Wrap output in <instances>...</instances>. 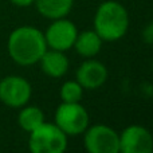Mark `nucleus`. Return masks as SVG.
Here are the masks:
<instances>
[{
  "label": "nucleus",
  "instance_id": "obj_3",
  "mask_svg": "<svg viewBox=\"0 0 153 153\" xmlns=\"http://www.w3.org/2000/svg\"><path fill=\"white\" fill-rule=\"evenodd\" d=\"M28 149L32 153H63L67 149V136L55 124L45 121L30 132Z\"/></svg>",
  "mask_w": 153,
  "mask_h": 153
},
{
  "label": "nucleus",
  "instance_id": "obj_11",
  "mask_svg": "<svg viewBox=\"0 0 153 153\" xmlns=\"http://www.w3.org/2000/svg\"><path fill=\"white\" fill-rule=\"evenodd\" d=\"M34 4L43 18L55 20L69 15L74 5V0H35Z\"/></svg>",
  "mask_w": 153,
  "mask_h": 153
},
{
  "label": "nucleus",
  "instance_id": "obj_13",
  "mask_svg": "<svg viewBox=\"0 0 153 153\" xmlns=\"http://www.w3.org/2000/svg\"><path fill=\"white\" fill-rule=\"evenodd\" d=\"M45 122V114L38 106L24 105L18 114V124L24 132L30 133Z\"/></svg>",
  "mask_w": 153,
  "mask_h": 153
},
{
  "label": "nucleus",
  "instance_id": "obj_4",
  "mask_svg": "<svg viewBox=\"0 0 153 153\" xmlns=\"http://www.w3.org/2000/svg\"><path fill=\"white\" fill-rule=\"evenodd\" d=\"M90 117L81 102H62L56 108L54 124L69 136H79L89 126Z\"/></svg>",
  "mask_w": 153,
  "mask_h": 153
},
{
  "label": "nucleus",
  "instance_id": "obj_5",
  "mask_svg": "<svg viewBox=\"0 0 153 153\" xmlns=\"http://www.w3.org/2000/svg\"><path fill=\"white\" fill-rule=\"evenodd\" d=\"M83 145L89 153H120V134L108 125L87 126L83 132Z\"/></svg>",
  "mask_w": 153,
  "mask_h": 153
},
{
  "label": "nucleus",
  "instance_id": "obj_10",
  "mask_svg": "<svg viewBox=\"0 0 153 153\" xmlns=\"http://www.w3.org/2000/svg\"><path fill=\"white\" fill-rule=\"evenodd\" d=\"M40 69L46 75L51 78H61L67 73L69 70V58L66 56L65 51L53 50L47 48L46 53L42 55L39 61Z\"/></svg>",
  "mask_w": 153,
  "mask_h": 153
},
{
  "label": "nucleus",
  "instance_id": "obj_14",
  "mask_svg": "<svg viewBox=\"0 0 153 153\" xmlns=\"http://www.w3.org/2000/svg\"><path fill=\"white\" fill-rule=\"evenodd\" d=\"M83 87L76 81H66L61 87V95L62 102H81L83 97Z\"/></svg>",
  "mask_w": 153,
  "mask_h": 153
},
{
  "label": "nucleus",
  "instance_id": "obj_8",
  "mask_svg": "<svg viewBox=\"0 0 153 153\" xmlns=\"http://www.w3.org/2000/svg\"><path fill=\"white\" fill-rule=\"evenodd\" d=\"M120 134V152L151 153L153 151L152 133L141 125H130Z\"/></svg>",
  "mask_w": 153,
  "mask_h": 153
},
{
  "label": "nucleus",
  "instance_id": "obj_7",
  "mask_svg": "<svg viewBox=\"0 0 153 153\" xmlns=\"http://www.w3.org/2000/svg\"><path fill=\"white\" fill-rule=\"evenodd\" d=\"M45 34V39L48 48L59 51H67L74 46V42L78 35L76 26L71 20L66 18L55 19L47 27Z\"/></svg>",
  "mask_w": 153,
  "mask_h": 153
},
{
  "label": "nucleus",
  "instance_id": "obj_15",
  "mask_svg": "<svg viewBox=\"0 0 153 153\" xmlns=\"http://www.w3.org/2000/svg\"><path fill=\"white\" fill-rule=\"evenodd\" d=\"M143 40L148 45H153V20L149 22L143 30Z\"/></svg>",
  "mask_w": 153,
  "mask_h": 153
},
{
  "label": "nucleus",
  "instance_id": "obj_16",
  "mask_svg": "<svg viewBox=\"0 0 153 153\" xmlns=\"http://www.w3.org/2000/svg\"><path fill=\"white\" fill-rule=\"evenodd\" d=\"M10 1L12 3L13 5H16V7L24 8V7H30V5H32L35 0H10Z\"/></svg>",
  "mask_w": 153,
  "mask_h": 153
},
{
  "label": "nucleus",
  "instance_id": "obj_2",
  "mask_svg": "<svg viewBox=\"0 0 153 153\" xmlns=\"http://www.w3.org/2000/svg\"><path fill=\"white\" fill-rule=\"evenodd\" d=\"M129 28V13L121 3L106 0L98 5L94 15V31L105 42H116Z\"/></svg>",
  "mask_w": 153,
  "mask_h": 153
},
{
  "label": "nucleus",
  "instance_id": "obj_12",
  "mask_svg": "<svg viewBox=\"0 0 153 153\" xmlns=\"http://www.w3.org/2000/svg\"><path fill=\"white\" fill-rule=\"evenodd\" d=\"M103 40L100 38V35L94 30H86V31L78 32L76 39L73 47L75 51L83 58H93L95 56L102 48Z\"/></svg>",
  "mask_w": 153,
  "mask_h": 153
},
{
  "label": "nucleus",
  "instance_id": "obj_9",
  "mask_svg": "<svg viewBox=\"0 0 153 153\" xmlns=\"http://www.w3.org/2000/svg\"><path fill=\"white\" fill-rule=\"evenodd\" d=\"M75 79L83 89H100L108 79V69L102 62L95 61L93 58H87L76 69Z\"/></svg>",
  "mask_w": 153,
  "mask_h": 153
},
{
  "label": "nucleus",
  "instance_id": "obj_1",
  "mask_svg": "<svg viewBox=\"0 0 153 153\" xmlns=\"http://www.w3.org/2000/svg\"><path fill=\"white\" fill-rule=\"evenodd\" d=\"M45 34L32 26H20L10 34L7 51L16 65L32 66L38 63L47 50Z\"/></svg>",
  "mask_w": 153,
  "mask_h": 153
},
{
  "label": "nucleus",
  "instance_id": "obj_6",
  "mask_svg": "<svg viewBox=\"0 0 153 153\" xmlns=\"http://www.w3.org/2000/svg\"><path fill=\"white\" fill-rule=\"evenodd\" d=\"M32 95L31 83L20 75H7L0 81V102L8 108L20 109Z\"/></svg>",
  "mask_w": 153,
  "mask_h": 153
}]
</instances>
